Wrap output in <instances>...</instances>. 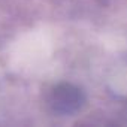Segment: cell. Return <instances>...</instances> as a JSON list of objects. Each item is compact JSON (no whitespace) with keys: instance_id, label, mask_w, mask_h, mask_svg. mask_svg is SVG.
Returning <instances> with one entry per match:
<instances>
[{"instance_id":"obj_1","label":"cell","mask_w":127,"mask_h":127,"mask_svg":"<svg viewBox=\"0 0 127 127\" xmlns=\"http://www.w3.org/2000/svg\"><path fill=\"white\" fill-rule=\"evenodd\" d=\"M84 96L72 84H60L52 91V106L60 114H72L81 108Z\"/></svg>"}]
</instances>
